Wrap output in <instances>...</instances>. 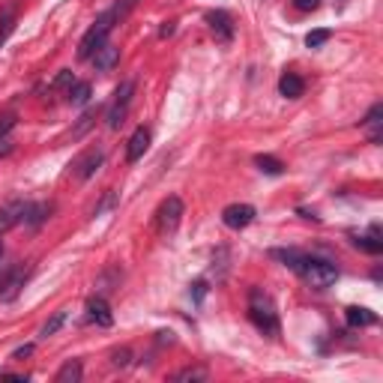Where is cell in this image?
<instances>
[{
	"mask_svg": "<svg viewBox=\"0 0 383 383\" xmlns=\"http://www.w3.org/2000/svg\"><path fill=\"white\" fill-rule=\"evenodd\" d=\"M24 201H9V204L0 207V234H6L9 228H15L18 221H24Z\"/></svg>",
	"mask_w": 383,
	"mask_h": 383,
	"instance_id": "obj_12",
	"label": "cell"
},
{
	"mask_svg": "<svg viewBox=\"0 0 383 383\" xmlns=\"http://www.w3.org/2000/svg\"><path fill=\"white\" fill-rule=\"evenodd\" d=\"M249 318H251V324H255L264 336L269 338H276L281 327H279V311H276V302L269 299V294H264L260 288H255L249 294Z\"/></svg>",
	"mask_w": 383,
	"mask_h": 383,
	"instance_id": "obj_1",
	"label": "cell"
},
{
	"mask_svg": "<svg viewBox=\"0 0 383 383\" xmlns=\"http://www.w3.org/2000/svg\"><path fill=\"white\" fill-rule=\"evenodd\" d=\"M117 18H120V6H111V9H105V13L96 18V24L81 36V45H78V60H90L99 52V48L108 42V33L114 30Z\"/></svg>",
	"mask_w": 383,
	"mask_h": 383,
	"instance_id": "obj_2",
	"label": "cell"
},
{
	"mask_svg": "<svg viewBox=\"0 0 383 383\" xmlns=\"http://www.w3.org/2000/svg\"><path fill=\"white\" fill-rule=\"evenodd\" d=\"M329 36H332L329 30H311V33L306 36V45H308V48H320V45L329 42Z\"/></svg>",
	"mask_w": 383,
	"mask_h": 383,
	"instance_id": "obj_25",
	"label": "cell"
},
{
	"mask_svg": "<svg viewBox=\"0 0 383 383\" xmlns=\"http://www.w3.org/2000/svg\"><path fill=\"white\" fill-rule=\"evenodd\" d=\"M9 273V267H3V240H0V279Z\"/></svg>",
	"mask_w": 383,
	"mask_h": 383,
	"instance_id": "obj_34",
	"label": "cell"
},
{
	"mask_svg": "<svg viewBox=\"0 0 383 383\" xmlns=\"http://www.w3.org/2000/svg\"><path fill=\"white\" fill-rule=\"evenodd\" d=\"M350 243H354V249H359V251H368V255H380L383 251V240L380 237H359V234H354L350 237Z\"/></svg>",
	"mask_w": 383,
	"mask_h": 383,
	"instance_id": "obj_20",
	"label": "cell"
},
{
	"mask_svg": "<svg viewBox=\"0 0 383 383\" xmlns=\"http://www.w3.org/2000/svg\"><path fill=\"white\" fill-rule=\"evenodd\" d=\"M269 258H276V260H281L285 267H290L294 273H299V267H302V251H297V249H273L269 251Z\"/></svg>",
	"mask_w": 383,
	"mask_h": 383,
	"instance_id": "obj_17",
	"label": "cell"
},
{
	"mask_svg": "<svg viewBox=\"0 0 383 383\" xmlns=\"http://www.w3.org/2000/svg\"><path fill=\"white\" fill-rule=\"evenodd\" d=\"M171 33H174V22H165V27H162V30H159V36H162V39H165V36H171Z\"/></svg>",
	"mask_w": 383,
	"mask_h": 383,
	"instance_id": "obj_35",
	"label": "cell"
},
{
	"mask_svg": "<svg viewBox=\"0 0 383 383\" xmlns=\"http://www.w3.org/2000/svg\"><path fill=\"white\" fill-rule=\"evenodd\" d=\"M81 375H84L81 362H78V359H69V362H63V366H60V371L54 375V380H57V383H78V380H81Z\"/></svg>",
	"mask_w": 383,
	"mask_h": 383,
	"instance_id": "obj_18",
	"label": "cell"
},
{
	"mask_svg": "<svg viewBox=\"0 0 383 383\" xmlns=\"http://www.w3.org/2000/svg\"><path fill=\"white\" fill-rule=\"evenodd\" d=\"M105 162V153H102V150H99V147H93V150H87V153L84 156H78L75 159V177L78 180H90V177H93L96 174V171H99V165H102Z\"/></svg>",
	"mask_w": 383,
	"mask_h": 383,
	"instance_id": "obj_8",
	"label": "cell"
},
{
	"mask_svg": "<svg viewBox=\"0 0 383 383\" xmlns=\"http://www.w3.org/2000/svg\"><path fill=\"white\" fill-rule=\"evenodd\" d=\"M90 96H93V90H90L87 81H75L72 87H69V102L72 105H87Z\"/></svg>",
	"mask_w": 383,
	"mask_h": 383,
	"instance_id": "obj_23",
	"label": "cell"
},
{
	"mask_svg": "<svg viewBox=\"0 0 383 383\" xmlns=\"http://www.w3.org/2000/svg\"><path fill=\"white\" fill-rule=\"evenodd\" d=\"M69 81H72V72H69V69H63V72L54 78V87H66ZM69 87H72V84H69Z\"/></svg>",
	"mask_w": 383,
	"mask_h": 383,
	"instance_id": "obj_32",
	"label": "cell"
},
{
	"mask_svg": "<svg viewBox=\"0 0 383 383\" xmlns=\"http://www.w3.org/2000/svg\"><path fill=\"white\" fill-rule=\"evenodd\" d=\"M279 93L285 99H299L302 93H306V81H302L297 72H285L279 78Z\"/></svg>",
	"mask_w": 383,
	"mask_h": 383,
	"instance_id": "obj_15",
	"label": "cell"
},
{
	"mask_svg": "<svg viewBox=\"0 0 383 383\" xmlns=\"http://www.w3.org/2000/svg\"><path fill=\"white\" fill-rule=\"evenodd\" d=\"M93 60V66L99 69V72H111V69H114L117 63H120V48L117 45H111V42H105L102 48H99V52L90 57Z\"/></svg>",
	"mask_w": 383,
	"mask_h": 383,
	"instance_id": "obj_13",
	"label": "cell"
},
{
	"mask_svg": "<svg viewBox=\"0 0 383 383\" xmlns=\"http://www.w3.org/2000/svg\"><path fill=\"white\" fill-rule=\"evenodd\" d=\"M318 6L320 0H294V9H299V13H315Z\"/></svg>",
	"mask_w": 383,
	"mask_h": 383,
	"instance_id": "obj_30",
	"label": "cell"
},
{
	"mask_svg": "<svg viewBox=\"0 0 383 383\" xmlns=\"http://www.w3.org/2000/svg\"><path fill=\"white\" fill-rule=\"evenodd\" d=\"M345 320H347V327L362 329V327H375L377 315H375V311H368V308H362V306H347L345 308Z\"/></svg>",
	"mask_w": 383,
	"mask_h": 383,
	"instance_id": "obj_14",
	"label": "cell"
},
{
	"mask_svg": "<svg viewBox=\"0 0 383 383\" xmlns=\"http://www.w3.org/2000/svg\"><path fill=\"white\" fill-rule=\"evenodd\" d=\"M204 294H207V281H195V285H192V297H195V302H204Z\"/></svg>",
	"mask_w": 383,
	"mask_h": 383,
	"instance_id": "obj_31",
	"label": "cell"
},
{
	"mask_svg": "<svg viewBox=\"0 0 383 383\" xmlns=\"http://www.w3.org/2000/svg\"><path fill=\"white\" fill-rule=\"evenodd\" d=\"M87 318L93 320L96 327H105V329H108L111 324H114L111 306H108V302H105L102 297H90V299H87Z\"/></svg>",
	"mask_w": 383,
	"mask_h": 383,
	"instance_id": "obj_11",
	"label": "cell"
},
{
	"mask_svg": "<svg viewBox=\"0 0 383 383\" xmlns=\"http://www.w3.org/2000/svg\"><path fill=\"white\" fill-rule=\"evenodd\" d=\"M129 359H132V350H129V347L114 350V354H111V362H114V366H129Z\"/></svg>",
	"mask_w": 383,
	"mask_h": 383,
	"instance_id": "obj_29",
	"label": "cell"
},
{
	"mask_svg": "<svg viewBox=\"0 0 383 383\" xmlns=\"http://www.w3.org/2000/svg\"><path fill=\"white\" fill-rule=\"evenodd\" d=\"M63 324H66V308H60V311H54V315H52V318H48L45 324H42V329H39V338L54 336V332H57L60 327H63Z\"/></svg>",
	"mask_w": 383,
	"mask_h": 383,
	"instance_id": "obj_24",
	"label": "cell"
},
{
	"mask_svg": "<svg viewBox=\"0 0 383 383\" xmlns=\"http://www.w3.org/2000/svg\"><path fill=\"white\" fill-rule=\"evenodd\" d=\"M13 30H15V6H6L3 13H0V45L13 36Z\"/></svg>",
	"mask_w": 383,
	"mask_h": 383,
	"instance_id": "obj_22",
	"label": "cell"
},
{
	"mask_svg": "<svg viewBox=\"0 0 383 383\" xmlns=\"http://www.w3.org/2000/svg\"><path fill=\"white\" fill-rule=\"evenodd\" d=\"M299 276L306 279L311 288H329V285H336L338 281V269H336V264H329V260H324V258L306 255L302 258V267H299Z\"/></svg>",
	"mask_w": 383,
	"mask_h": 383,
	"instance_id": "obj_3",
	"label": "cell"
},
{
	"mask_svg": "<svg viewBox=\"0 0 383 383\" xmlns=\"http://www.w3.org/2000/svg\"><path fill=\"white\" fill-rule=\"evenodd\" d=\"M132 93H135V81H123V84L117 87L114 102H111L108 114H105V123H108L111 132H117V129L123 126V120L129 114V105H132Z\"/></svg>",
	"mask_w": 383,
	"mask_h": 383,
	"instance_id": "obj_4",
	"label": "cell"
},
{
	"mask_svg": "<svg viewBox=\"0 0 383 383\" xmlns=\"http://www.w3.org/2000/svg\"><path fill=\"white\" fill-rule=\"evenodd\" d=\"M15 123H18L15 111H3V114H0V135H6L9 129H15Z\"/></svg>",
	"mask_w": 383,
	"mask_h": 383,
	"instance_id": "obj_27",
	"label": "cell"
},
{
	"mask_svg": "<svg viewBox=\"0 0 383 383\" xmlns=\"http://www.w3.org/2000/svg\"><path fill=\"white\" fill-rule=\"evenodd\" d=\"M93 117H96V114H93V111H87V114L81 117V123H78V126L72 129V138H81V135L87 132V129H90V123H93Z\"/></svg>",
	"mask_w": 383,
	"mask_h": 383,
	"instance_id": "obj_28",
	"label": "cell"
},
{
	"mask_svg": "<svg viewBox=\"0 0 383 383\" xmlns=\"http://www.w3.org/2000/svg\"><path fill=\"white\" fill-rule=\"evenodd\" d=\"M33 354V345H24V347H18L15 354H13V359H24V357H30Z\"/></svg>",
	"mask_w": 383,
	"mask_h": 383,
	"instance_id": "obj_33",
	"label": "cell"
},
{
	"mask_svg": "<svg viewBox=\"0 0 383 383\" xmlns=\"http://www.w3.org/2000/svg\"><path fill=\"white\" fill-rule=\"evenodd\" d=\"M183 201H180L177 195H171V198H165L162 201V207H159V213H156V230L162 237H168V234H174L177 230V225H180V219H183Z\"/></svg>",
	"mask_w": 383,
	"mask_h": 383,
	"instance_id": "obj_5",
	"label": "cell"
},
{
	"mask_svg": "<svg viewBox=\"0 0 383 383\" xmlns=\"http://www.w3.org/2000/svg\"><path fill=\"white\" fill-rule=\"evenodd\" d=\"M48 213H52V204H27V210H24V225L39 228V225H42V221L48 219Z\"/></svg>",
	"mask_w": 383,
	"mask_h": 383,
	"instance_id": "obj_19",
	"label": "cell"
},
{
	"mask_svg": "<svg viewBox=\"0 0 383 383\" xmlns=\"http://www.w3.org/2000/svg\"><path fill=\"white\" fill-rule=\"evenodd\" d=\"M27 273H30V269L9 267V273H6L3 279H0V299H15V297H18V290L24 288Z\"/></svg>",
	"mask_w": 383,
	"mask_h": 383,
	"instance_id": "obj_9",
	"label": "cell"
},
{
	"mask_svg": "<svg viewBox=\"0 0 383 383\" xmlns=\"http://www.w3.org/2000/svg\"><path fill=\"white\" fill-rule=\"evenodd\" d=\"M177 383H183V380H207V371L204 368H183V371H177L174 375Z\"/></svg>",
	"mask_w": 383,
	"mask_h": 383,
	"instance_id": "obj_26",
	"label": "cell"
},
{
	"mask_svg": "<svg viewBox=\"0 0 383 383\" xmlns=\"http://www.w3.org/2000/svg\"><path fill=\"white\" fill-rule=\"evenodd\" d=\"M380 117H383V105L377 102V105H371L368 114L359 120V126H368V129H371V132H368V141H371V144H380V126H383Z\"/></svg>",
	"mask_w": 383,
	"mask_h": 383,
	"instance_id": "obj_16",
	"label": "cell"
},
{
	"mask_svg": "<svg viewBox=\"0 0 383 383\" xmlns=\"http://www.w3.org/2000/svg\"><path fill=\"white\" fill-rule=\"evenodd\" d=\"M204 22L210 27V33L216 36V42L228 45L230 39H234V18H230L225 9H210V13L204 15Z\"/></svg>",
	"mask_w": 383,
	"mask_h": 383,
	"instance_id": "obj_6",
	"label": "cell"
},
{
	"mask_svg": "<svg viewBox=\"0 0 383 383\" xmlns=\"http://www.w3.org/2000/svg\"><path fill=\"white\" fill-rule=\"evenodd\" d=\"M147 150H150V129L138 126L135 132H132V138H129V144H126V162H129V165L141 162Z\"/></svg>",
	"mask_w": 383,
	"mask_h": 383,
	"instance_id": "obj_10",
	"label": "cell"
},
{
	"mask_svg": "<svg viewBox=\"0 0 383 383\" xmlns=\"http://www.w3.org/2000/svg\"><path fill=\"white\" fill-rule=\"evenodd\" d=\"M255 216H258V210L251 204H230L221 210V221H225V228H230V230L249 228L251 221H255Z\"/></svg>",
	"mask_w": 383,
	"mask_h": 383,
	"instance_id": "obj_7",
	"label": "cell"
},
{
	"mask_svg": "<svg viewBox=\"0 0 383 383\" xmlns=\"http://www.w3.org/2000/svg\"><path fill=\"white\" fill-rule=\"evenodd\" d=\"M9 150H13V147H9V141H3V144H0V153H3V156H6V153H9Z\"/></svg>",
	"mask_w": 383,
	"mask_h": 383,
	"instance_id": "obj_36",
	"label": "cell"
},
{
	"mask_svg": "<svg viewBox=\"0 0 383 383\" xmlns=\"http://www.w3.org/2000/svg\"><path fill=\"white\" fill-rule=\"evenodd\" d=\"M255 165H258L260 171H264V174H269V177H279V174H285V165H281L276 156H267V153L255 156Z\"/></svg>",
	"mask_w": 383,
	"mask_h": 383,
	"instance_id": "obj_21",
	"label": "cell"
}]
</instances>
